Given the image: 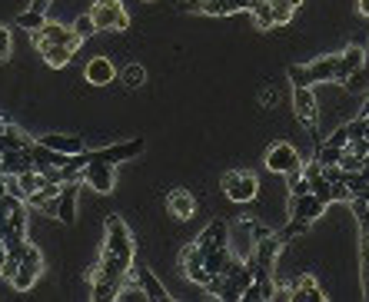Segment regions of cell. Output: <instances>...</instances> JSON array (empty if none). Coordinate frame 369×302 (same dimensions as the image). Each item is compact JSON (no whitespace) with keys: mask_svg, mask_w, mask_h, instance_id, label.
Masks as SVG:
<instances>
[{"mask_svg":"<svg viewBox=\"0 0 369 302\" xmlns=\"http://www.w3.org/2000/svg\"><path fill=\"white\" fill-rule=\"evenodd\" d=\"M220 189L230 203H253L256 193H260V179L250 173V170H230V173L220 179Z\"/></svg>","mask_w":369,"mask_h":302,"instance_id":"obj_2","label":"cell"},{"mask_svg":"<svg viewBox=\"0 0 369 302\" xmlns=\"http://www.w3.org/2000/svg\"><path fill=\"white\" fill-rule=\"evenodd\" d=\"M166 209L176 216V219H190V216L196 213V199L190 189H170V196H166Z\"/></svg>","mask_w":369,"mask_h":302,"instance_id":"obj_16","label":"cell"},{"mask_svg":"<svg viewBox=\"0 0 369 302\" xmlns=\"http://www.w3.org/2000/svg\"><path fill=\"white\" fill-rule=\"evenodd\" d=\"M80 43H84V40H80L70 27H64V24H47V20H44V24L34 30V47H37V53L47 47H70L77 53Z\"/></svg>","mask_w":369,"mask_h":302,"instance_id":"obj_3","label":"cell"},{"mask_svg":"<svg viewBox=\"0 0 369 302\" xmlns=\"http://www.w3.org/2000/svg\"><path fill=\"white\" fill-rule=\"evenodd\" d=\"M286 186H290V196L310 193V179L303 176V170H300V173H290V176H286Z\"/></svg>","mask_w":369,"mask_h":302,"instance_id":"obj_29","label":"cell"},{"mask_svg":"<svg viewBox=\"0 0 369 302\" xmlns=\"http://www.w3.org/2000/svg\"><path fill=\"white\" fill-rule=\"evenodd\" d=\"M193 243L200 246V249H206V246H230V226H226L223 219H213L203 233L196 236Z\"/></svg>","mask_w":369,"mask_h":302,"instance_id":"obj_18","label":"cell"},{"mask_svg":"<svg viewBox=\"0 0 369 302\" xmlns=\"http://www.w3.org/2000/svg\"><path fill=\"white\" fill-rule=\"evenodd\" d=\"M10 57V30L0 24V63Z\"/></svg>","mask_w":369,"mask_h":302,"instance_id":"obj_34","label":"cell"},{"mask_svg":"<svg viewBox=\"0 0 369 302\" xmlns=\"http://www.w3.org/2000/svg\"><path fill=\"white\" fill-rule=\"evenodd\" d=\"M4 259H7V246H4V239H0V266H4Z\"/></svg>","mask_w":369,"mask_h":302,"instance_id":"obj_37","label":"cell"},{"mask_svg":"<svg viewBox=\"0 0 369 302\" xmlns=\"http://www.w3.org/2000/svg\"><path fill=\"white\" fill-rule=\"evenodd\" d=\"M360 14L363 17H369V0H360Z\"/></svg>","mask_w":369,"mask_h":302,"instance_id":"obj_36","label":"cell"},{"mask_svg":"<svg viewBox=\"0 0 369 302\" xmlns=\"http://www.w3.org/2000/svg\"><path fill=\"white\" fill-rule=\"evenodd\" d=\"M350 199H353L350 186L343 183V179H340V183H333V203H350Z\"/></svg>","mask_w":369,"mask_h":302,"instance_id":"obj_31","label":"cell"},{"mask_svg":"<svg viewBox=\"0 0 369 302\" xmlns=\"http://www.w3.org/2000/svg\"><path fill=\"white\" fill-rule=\"evenodd\" d=\"M80 179L93 189V193L107 196L113 186H117V173H113V166L103 163V160H90L87 166H84V173H80Z\"/></svg>","mask_w":369,"mask_h":302,"instance_id":"obj_7","label":"cell"},{"mask_svg":"<svg viewBox=\"0 0 369 302\" xmlns=\"http://www.w3.org/2000/svg\"><path fill=\"white\" fill-rule=\"evenodd\" d=\"M180 269H183V276L196 286H206L210 279H213V276L203 269V253H200V246L196 243L183 246V253H180Z\"/></svg>","mask_w":369,"mask_h":302,"instance_id":"obj_10","label":"cell"},{"mask_svg":"<svg viewBox=\"0 0 369 302\" xmlns=\"http://www.w3.org/2000/svg\"><path fill=\"white\" fill-rule=\"evenodd\" d=\"M366 206H369V196H366Z\"/></svg>","mask_w":369,"mask_h":302,"instance_id":"obj_41","label":"cell"},{"mask_svg":"<svg viewBox=\"0 0 369 302\" xmlns=\"http://www.w3.org/2000/svg\"><path fill=\"white\" fill-rule=\"evenodd\" d=\"M346 143H350V133H346V123H343V127L336 130V133H333L330 140H326V147H336V150H343V147H346Z\"/></svg>","mask_w":369,"mask_h":302,"instance_id":"obj_32","label":"cell"},{"mask_svg":"<svg viewBox=\"0 0 369 302\" xmlns=\"http://www.w3.org/2000/svg\"><path fill=\"white\" fill-rule=\"evenodd\" d=\"M143 80H146V70L140 67V63H130V67H123V83L130 90H136L140 83H143Z\"/></svg>","mask_w":369,"mask_h":302,"instance_id":"obj_28","label":"cell"},{"mask_svg":"<svg viewBox=\"0 0 369 302\" xmlns=\"http://www.w3.org/2000/svg\"><path fill=\"white\" fill-rule=\"evenodd\" d=\"M70 30H74L80 40H90L93 33H97V24H93V17H90V14H84V17L74 20V27H70Z\"/></svg>","mask_w":369,"mask_h":302,"instance_id":"obj_25","label":"cell"},{"mask_svg":"<svg viewBox=\"0 0 369 302\" xmlns=\"http://www.w3.org/2000/svg\"><path fill=\"white\" fill-rule=\"evenodd\" d=\"M40 24H44V14H34V10H24V14H20L17 17V27H24V30H37Z\"/></svg>","mask_w":369,"mask_h":302,"instance_id":"obj_30","label":"cell"},{"mask_svg":"<svg viewBox=\"0 0 369 302\" xmlns=\"http://www.w3.org/2000/svg\"><path fill=\"white\" fill-rule=\"evenodd\" d=\"M340 166L346 170V173H356V170H363V166H366V156H363V153H353V150H343Z\"/></svg>","mask_w":369,"mask_h":302,"instance_id":"obj_27","label":"cell"},{"mask_svg":"<svg viewBox=\"0 0 369 302\" xmlns=\"http://www.w3.org/2000/svg\"><path fill=\"white\" fill-rule=\"evenodd\" d=\"M37 143H44V147H50V150H57V153H67V156H74V153L84 150V140H80V137H67V133H47V137H40Z\"/></svg>","mask_w":369,"mask_h":302,"instance_id":"obj_20","label":"cell"},{"mask_svg":"<svg viewBox=\"0 0 369 302\" xmlns=\"http://www.w3.org/2000/svg\"><path fill=\"white\" fill-rule=\"evenodd\" d=\"M84 77H87V83H93V87H107L110 80L117 77V67H113L107 57H93L87 63V70H84Z\"/></svg>","mask_w":369,"mask_h":302,"instance_id":"obj_15","label":"cell"},{"mask_svg":"<svg viewBox=\"0 0 369 302\" xmlns=\"http://www.w3.org/2000/svg\"><path fill=\"white\" fill-rule=\"evenodd\" d=\"M30 143H34V140H30L20 127L7 123V120H0V153H10V150H24V147H30Z\"/></svg>","mask_w":369,"mask_h":302,"instance_id":"obj_17","label":"cell"},{"mask_svg":"<svg viewBox=\"0 0 369 302\" xmlns=\"http://www.w3.org/2000/svg\"><path fill=\"white\" fill-rule=\"evenodd\" d=\"M326 206L316 193H303V196H290V216L293 219H303V223H316L323 213H326Z\"/></svg>","mask_w":369,"mask_h":302,"instance_id":"obj_9","label":"cell"},{"mask_svg":"<svg viewBox=\"0 0 369 302\" xmlns=\"http://www.w3.org/2000/svg\"><path fill=\"white\" fill-rule=\"evenodd\" d=\"M133 273H136V286L143 289V296L150 302H170V293L163 289V283L156 279V273L150 269V266H136L133 263Z\"/></svg>","mask_w":369,"mask_h":302,"instance_id":"obj_13","label":"cell"},{"mask_svg":"<svg viewBox=\"0 0 369 302\" xmlns=\"http://www.w3.org/2000/svg\"><path fill=\"white\" fill-rule=\"evenodd\" d=\"M306 229H310V223H303V219H293V216H290V223L283 226V229H280V233H276V236H280V239H283V246H286V243H290V239H296V236H303V233H306Z\"/></svg>","mask_w":369,"mask_h":302,"instance_id":"obj_24","label":"cell"},{"mask_svg":"<svg viewBox=\"0 0 369 302\" xmlns=\"http://www.w3.org/2000/svg\"><path fill=\"white\" fill-rule=\"evenodd\" d=\"M250 14L256 17V27H260V30L276 27V20H273V7H270V0H253Z\"/></svg>","mask_w":369,"mask_h":302,"instance_id":"obj_23","label":"cell"},{"mask_svg":"<svg viewBox=\"0 0 369 302\" xmlns=\"http://www.w3.org/2000/svg\"><path fill=\"white\" fill-rule=\"evenodd\" d=\"M336 63H340V53H330V57L313 60V63H306V67H290V83L293 87L333 83V77H336Z\"/></svg>","mask_w":369,"mask_h":302,"instance_id":"obj_1","label":"cell"},{"mask_svg":"<svg viewBox=\"0 0 369 302\" xmlns=\"http://www.w3.org/2000/svg\"><path fill=\"white\" fill-rule=\"evenodd\" d=\"M0 179H4V160H0Z\"/></svg>","mask_w":369,"mask_h":302,"instance_id":"obj_40","label":"cell"},{"mask_svg":"<svg viewBox=\"0 0 369 302\" xmlns=\"http://www.w3.org/2000/svg\"><path fill=\"white\" fill-rule=\"evenodd\" d=\"M363 296L369 299V246L363 243Z\"/></svg>","mask_w":369,"mask_h":302,"instance_id":"obj_33","label":"cell"},{"mask_svg":"<svg viewBox=\"0 0 369 302\" xmlns=\"http://www.w3.org/2000/svg\"><path fill=\"white\" fill-rule=\"evenodd\" d=\"M40 57H44V63H47V67L60 70V67H67V63H70L74 50H70V47H47V50H40Z\"/></svg>","mask_w":369,"mask_h":302,"instance_id":"obj_22","label":"cell"},{"mask_svg":"<svg viewBox=\"0 0 369 302\" xmlns=\"http://www.w3.org/2000/svg\"><path fill=\"white\" fill-rule=\"evenodd\" d=\"M286 4H290V7H296V10H300V4H303V0H286Z\"/></svg>","mask_w":369,"mask_h":302,"instance_id":"obj_38","label":"cell"},{"mask_svg":"<svg viewBox=\"0 0 369 302\" xmlns=\"http://www.w3.org/2000/svg\"><path fill=\"white\" fill-rule=\"evenodd\" d=\"M270 7H273V20H276V27H280V24H290L293 14H296V7H290L286 0H270Z\"/></svg>","mask_w":369,"mask_h":302,"instance_id":"obj_26","label":"cell"},{"mask_svg":"<svg viewBox=\"0 0 369 302\" xmlns=\"http://www.w3.org/2000/svg\"><path fill=\"white\" fill-rule=\"evenodd\" d=\"M140 153H143V140L136 137V140H126V143H113V147H107V150H90V160H103V163L117 166Z\"/></svg>","mask_w":369,"mask_h":302,"instance_id":"obj_11","label":"cell"},{"mask_svg":"<svg viewBox=\"0 0 369 302\" xmlns=\"http://www.w3.org/2000/svg\"><path fill=\"white\" fill-rule=\"evenodd\" d=\"M266 170H270V173H280V176L300 173L303 170L300 150L293 147V143H273V147L266 150Z\"/></svg>","mask_w":369,"mask_h":302,"instance_id":"obj_6","label":"cell"},{"mask_svg":"<svg viewBox=\"0 0 369 302\" xmlns=\"http://www.w3.org/2000/svg\"><path fill=\"white\" fill-rule=\"evenodd\" d=\"M146 4H150V0H146Z\"/></svg>","mask_w":369,"mask_h":302,"instance_id":"obj_42","label":"cell"},{"mask_svg":"<svg viewBox=\"0 0 369 302\" xmlns=\"http://www.w3.org/2000/svg\"><path fill=\"white\" fill-rule=\"evenodd\" d=\"M293 110L306 127H316L320 120V100L313 97V87H293Z\"/></svg>","mask_w":369,"mask_h":302,"instance_id":"obj_12","label":"cell"},{"mask_svg":"<svg viewBox=\"0 0 369 302\" xmlns=\"http://www.w3.org/2000/svg\"><path fill=\"white\" fill-rule=\"evenodd\" d=\"M57 219L64 226L77 223V183H64L57 196Z\"/></svg>","mask_w":369,"mask_h":302,"instance_id":"obj_14","label":"cell"},{"mask_svg":"<svg viewBox=\"0 0 369 302\" xmlns=\"http://www.w3.org/2000/svg\"><path fill=\"white\" fill-rule=\"evenodd\" d=\"M4 160V176H17L24 170H34V156H30V147L24 150H10V153H0Z\"/></svg>","mask_w":369,"mask_h":302,"instance_id":"obj_19","label":"cell"},{"mask_svg":"<svg viewBox=\"0 0 369 302\" xmlns=\"http://www.w3.org/2000/svg\"><path fill=\"white\" fill-rule=\"evenodd\" d=\"M290 289H293V302H303V299L323 302V299H326V293L320 289V283H316L313 276H300V279H296Z\"/></svg>","mask_w":369,"mask_h":302,"instance_id":"obj_21","label":"cell"},{"mask_svg":"<svg viewBox=\"0 0 369 302\" xmlns=\"http://www.w3.org/2000/svg\"><path fill=\"white\" fill-rule=\"evenodd\" d=\"M47 7H50V0H34V4H30L34 14H47Z\"/></svg>","mask_w":369,"mask_h":302,"instance_id":"obj_35","label":"cell"},{"mask_svg":"<svg viewBox=\"0 0 369 302\" xmlns=\"http://www.w3.org/2000/svg\"><path fill=\"white\" fill-rule=\"evenodd\" d=\"M40 273H44V256H40V249L34 243L24 246V256H20L17 263V273H14V289H20V293H27L30 286L40 279Z\"/></svg>","mask_w":369,"mask_h":302,"instance_id":"obj_5","label":"cell"},{"mask_svg":"<svg viewBox=\"0 0 369 302\" xmlns=\"http://www.w3.org/2000/svg\"><path fill=\"white\" fill-rule=\"evenodd\" d=\"M363 67H366V50H363L360 43H350V47L340 53V63H336V77H333V83L346 87L353 73H360Z\"/></svg>","mask_w":369,"mask_h":302,"instance_id":"obj_8","label":"cell"},{"mask_svg":"<svg viewBox=\"0 0 369 302\" xmlns=\"http://www.w3.org/2000/svg\"><path fill=\"white\" fill-rule=\"evenodd\" d=\"M97 30H126L130 27V17H126V7L120 0H93L87 10Z\"/></svg>","mask_w":369,"mask_h":302,"instance_id":"obj_4","label":"cell"},{"mask_svg":"<svg viewBox=\"0 0 369 302\" xmlns=\"http://www.w3.org/2000/svg\"><path fill=\"white\" fill-rule=\"evenodd\" d=\"M360 117H369V100H366V107H363V113H360Z\"/></svg>","mask_w":369,"mask_h":302,"instance_id":"obj_39","label":"cell"}]
</instances>
